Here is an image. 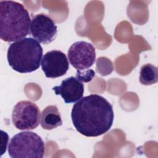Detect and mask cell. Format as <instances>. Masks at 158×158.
Returning a JSON list of instances; mask_svg holds the SVG:
<instances>
[{
	"label": "cell",
	"instance_id": "cell-1",
	"mask_svg": "<svg viewBox=\"0 0 158 158\" xmlns=\"http://www.w3.org/2000/svg\"><path fill=\"white\" fill-rule=\"evenodd\" d=\"M71 118L77 131L87 137H96L111 128L114 114L112 106L104 97L91 94L73 106Z\"/></svg>",
	"mask_w": 158,
	"mask_h": 158
},
{
	"label": "cell",
	"instance_id": "cell-2",
	"mask_svg": "<svg viewBox=\"0 0 158 158\" xmlns=\"http://www.w3.org/2000/svg\"><path fill=\"white\" fill-rule=\"evenodd\" d=\"M31 20L27 9L14 1H0V35L2 41L15 42L29 33Z\"/></svg>",
	"mask_w": 158,
	"mask_h": 158
},
{
	"label": "cell",
	"instance_id": "cell-3",
	"mask_svg": "<svg viewBox=\"0 0 158 158\" xmlns=\"http://www.w3.org/2000/svg\"><path fill=\"white\" fill-rule=\"evenodd\" d=\"M43 52V48L37 40L25 38L9 45L7 59L14 70L21 73H30L40 67Z\"/></svg>",
	"mask_w": 158,
	"mask_h": 158
},
{
	"label": "cell",
	"instance_id": "cell-4",
	"mask_svg": "<svg viewBox=\"0 0 158 158\" xmlns=\"http://www.w3.org/2000/svg\"><path fill=\"white\" fill-rule=\"evenodd\" d=\"M8 153L12 158H43L44 143L36 133L29 131H22L10 139Z\"/></svg>",
	"mask_w": 158,
	"mask_h": 158
},
{
	"label": "cell",
	"instance_id": "cell-5",
	"mask_svg": "<svg viewBox=\"0 0 158 158\" xmlns=\"http://www.w3.org/2000/svg\"><path fill=\"white\" fill-rule=\"evenodd\" d=\"M41 116L40 110L36 104L30 101H21L14 107L12 120L18 130H30L39 125Z\"/></svg>",
	"mask_w": 158,
	"mask_h": 158
},
{
	"label": "cell",
	"instance_id": "cell-6",
	"mask_svg": "<svg viewBox=\"0 0 158 158\" xmlns=\"http://www.w3.org/2000/svg\"><path fill=\"white\" fill-rule=\"evenodd\" d=\"M68 59L70 64L76 69L85 70L90 68L96 60L94 47L86 41H77L68 50Z\"/></svg>",
	"mask_w": 158,
	"mask_h": 158
},
{
	"label": "cell",
	"instance_id": "cell-7",
	"mask_svg": "<svg viewBox=\"0 0 158 158\" xmlns=\"http://www.w3.org/2000/svg\"><path fill=\"white\" fill-rule=\"evenodd\" d=\"M30 33L40 43H51L56 38L57 28L48 15L41 13L33 16L30 23Z\"/></svg>",
	"mask_w": 158,
	"mask_h": 158
},
{
	"label": "cell",
	"instance_id": "cell-8",
	"mask_svg": "<svg viewBox=\"0 0 158 158\" xmlns=\"http://www.w3.org/2000/svg\"><path fill=\"white\" fill-rule=\"evenodd\" d=\"M41 66L47 78H55L64 75L69 68V63L66 55L59 50L47 52L43 57Z\"/></svg>",
	"mask_w": 158,
	"mask_h": 158
},
{
	"label": "cell",
	"instance_id": "cell-9",
	"mask_svg": "<svg viewBox=\"0 0 158 158\" xmlns=\"http://www.w3.org/2000/svg\"><path fill=\"white\" fill-rule=\"evenodd\" d=\"M56 95H60L66 104L74 103L83 98L84 85L76 77H68L62 81L61 84L52 88Z\"/></svg>",
	"mask_w": 158,
	"mask_h": 158
},
{
	"label": "cell",
	"instance_id": "cell-10",
	"mask_svg": "<svg viewBox=\"0 0 158 158\" xmlns=\"http://www.w3.org/2000/svg\"><path fill=\"white\" fill-rule=\"evenodd\" d=\"M40 124L43 129L48 130L54 129L62 125L61 116L56 106H48L43 109Z\"/></svg>",
	"mask_w": 158,
	"mask_h": 158
},
{
	"label": "cell",
	"instance_id": "cell-11",
	"mask_svg": "<svg viewBox=\"0 0 158 158\" xmlns=\"http://www.w3.org/2000/svg\"><path fill=\"white\" fill-rule=\"evenodd\" d=\"M157 68L151 64L143 65L140 69L139 80L140 83L144 85H151L157 82Z\"/></svg>",
	"mask_w": 158,
	"mask_h": 158
},
{
	"label": "cell",
	"instance_id": "cell-12",
	"mask_svg": "<svg viewBox=\"0 0 158 158\" xmlns=\"http://www.w3.org/2000/svg\"><path fill=\"white\" fill-rule=\"evenodd\" d=\"M95 72L91 69L88 70H77L76 78L81 82H89L94 77Z\"/></svg>",
	"mask_w": 158,
	"mask_h": 158
},
{
	"label": "cell",
	"instance_id": "cell-13",
	"mask_svg": "<svg viewBox=\"0 0 158 158\" xmlns=\"http://www.w3.org/2000/svg\"><path fill=\"white\" fill-rule=\"evenodd\" d=\"M8 140L9 136L7 133L3 130H1V156L6 151Z\"/></svg>",
	"mask_w": 158,
	"mask_h": 158
}]
</instances>
